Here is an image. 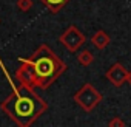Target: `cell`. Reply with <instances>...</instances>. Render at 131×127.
Segmentation results:
<instances>
[{"mask_svg": "<svg viewBox=\"0 0 131 127\" xmlns=\"http://www.w3.org/2000/svg\"><path fill=\"white\" fill-rule=\"evenodd\" d=\"M126 76H128V71L126 68L122 65V63H114L111 65V68L105 73V78L116 87H122L125 82H126Z\"/></svg>", "mask_w": 131, "mask_h": 127, "instance_id": "obj_6", "label": "cell"}, {"mask_svg": "<svg viewBox=\"0 0 131 127\" xmlns=\"http://www.w3.org/2000/svg\"><path fill=\"white\" fill-rule=\"evenodd\" d=\"M17 8L22 13H28L32 8V2L31 0H17Z\"/></svg>", "mask_w": 131, "mask_h": 127, "instance_id": "obj_10", "label": "cell"}, {"mask_svg": "<svg viewBox=\"0 0 131 127\" xmlns=\"http://www.w3.org/2000/svg\"><path fill=\"white\" fill-rule=\"evenodd\" d=\"M0 67L5 71V75L11 84V88H13L11 95L0 104V110L20 127L32 125L48 110V102L43 98H40L34 92V88H28V87H22V85L16 87L14 82L11 81L8 71L5 70L2 60H0Z\"/></svg>", "mask_w": 131, "mask_h": 127, "instance_id": "obj_1", "label": "cell"}, {"mask_svg": "<svg viewBox=\"0 0 131 127\" xmlns=\"http://www.w3.org/2000/svg\"><path fill=\"white\" fill-rule=\"evenodd\" d=\"M108 125H110V127H125L126 122H125L123 119H120L119 116H116V118H113V119L108 121Z\"/></svg>", "mask_w": 131, "mask_h": 127, "instance_id": "obj_11", "label": "cell"}, {"mask_svg": "<svg viewBox=\"0 0 131 127\" xmlns=\"http://www.w3.org/2000/svg\"><path fill=\"white\" fill-rule=\"evenodd\" d=\"M110 42H111V39H110V36H108L103 30H99V31H96V33L91 36V43H93L97 50L106 48V47L110 45Z\"/></svg>", "mask_w": 131, "mask_h": 127, "instance_id": "obj_7", "label": "cell"}, {"mask_svg": "<svg viewBox=\"0 0 131 127\" xmlns=\"http://www.w3.org/2000/svg\"><path fill=\"white\" fill-rule=\"evenodd\" d=\"M19 62H20V67L16 71V81L22 87L34 88L36 87V70L32 67V63L28 62L25 57H19Z\"/></svg>", "mask_w": 131, "mask_h": 127, "instance_id": "obj_5", "label": "cell"}, {"mask_svg": "<svg viewBox=\"0 0 131 127\" xmlns=\"http://www.w3.org/2000/svg\"><path fill=\"white\" fill-rule=\"evenodd\" d=\"M126 82L131 85V71H128V76H126Z\"/></svg>", "mask_w": 131, "mask_h": 127, "instance_id": "obj_12", "label": "cell"}, {"mask_svg": "<svg viewBox=\"0 0 131 127\" xmlns=\"http://www.w3.org/2000/svg\"><path fill=\"white\" fill-rule=\"evenodd\" d=\"M59 42L67 48L70 53H76L85 42L86 37L85 34L76 26V25H70L67 30H65L60 36H59Z\"/></svg>", "mask_w": 131, "mask_h": 127, "instance_id": "obj_4", "label": "cell"}, {"mask_svg": "<svg viewBox=\"0 0 131 127\" xmlns=\"http://www.w3.org/2000/svg\"><path fill=\"white\" fill-rule=\"evenodd\" d=\"M40 2L52 13V14H57L59 11H62L65 8V5L70 3V0H40Z\"/></svg>", "mask_w": 131, "mask_h": 127, "instance_id": "obj_8", "label": "cell"}, {"mask_svg": "<svg viewBox=\"0 0 131 127\" xmlns=\"http://www.w3.org/2000/svg\"><path fill=\"white\" fill-rule=\"evenodd\" d=\"M25 59L32 63L36 70V87L42 90L49 88L68 68L67 63L46 43H42L29 57Z\"/></svg>", "mask_w": 131, "mask_h": 127, "instance_id": "obj_2", "label": "cell"}, {"mask_svg": "<svg viewBox=\"0 0 131 127\" xmlns=\"http://www.w3.org/2000/svg\"><path fill=\"white\" fill-rule=\"evenodd\" d=\"M77 62L80 63V65H83V67H88V65H91V63L94 62V54L90 50H83V51H80L77 54Z\"/></svg>", "mask_w": 131, "mask_h": 127, "instance_id": "obj_9", "label": "cell"}, {"mask_svg": "<svg viewBox=\"0 0 131 127\" xmlns=\"http://www.w3.org/2000/svg\"><path fill=\"white\" fill-rule=\"evenodd\" d=\"M74 102L83 112H93L102 102V93L97 88H94V85L86 82L82 85V88H79L74 93Z\"/></svg>", "mask_w": 131, "mask_h": 127, "instance_id": "obj_3", "label": "cell"}]
</instances>
